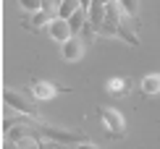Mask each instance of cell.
I'll return each instance as SVG.
<instances>
[{
  "label": "cell",
  "instance_id": "obj_12",
  "mask_svg": "<svg viewBox=\"0 0 160 149\" xmlns=\"http://www.w3.org/2000/svg\"><path fill=\"white\" fill-rule=\"evenodd\" d=\"M45 24H50V18H48V11H37V13H32V18L29 21H26V26H29V29H42Z\"/></svg>",
  "mask_w": 160,
  "mask_h": 149
},
{
  "label": "cell",
  "instance_id": "obj_16",
  "mask_svg": "<svg viewBox=\"0 0 160 149\" xmlns=\"http://www.w3.org/2000/svg\"><path fill=\"white\" fill-rule=\"evenodd\" d=\"M50 3H55V5H61V3H63V0H50Z\"/></svg>",
  "mask_w": 160,
  "mask_h": 149
},
{
  "label": "cell",
  "instance_id": "obj_5",
  "mask_svg": "<svg viewBox=\"0 0 160 149\" xmlns=\"http://www.w3.org/2000/svg\"><path fill=\"white\" fill-rule=\"evenodd\" d=\"M61 58L66 60V63H76V60L84 58V39H76L71 37L68 42L61 45Z\"/></svg>",
  "mask_w": 160,
  "mask_h": 149
},
{
  "label": "cell",
  "instance_id": "obj_6",
  "mask_svg": "<svg viewBox=\"0 0 160 149\" xmlns=\"http://www.w3.org/2000/svg\"><path fill=\"white\" fill-rule=\"evenodd\" d=\"M32 94H34L37 102H48V99L58 97V86L50 84V81H34L32 84Z\"/></svg>",
  "mask_w": 160,
  "mask_h": 149
},
{
  "label": "cell",
  "instance_id": "obj_4",
  "mask_svg": "<svg viewBox=\"0 0 160 149\" xmlns=\"http://www.w3.org/2000/svg\"><path fill=\"white\" fill-rule=\"evenodd\" d=\"M48 34H50V39L52 42H68L71 37H74V31H71V26H68V21H66V18H52V21L48 24Z\"/></svg>",
  "mask_w": 160,
  "mask_h": 149
},
{
  "label": "cell",
  "instance_id": "obj_9",
  "mask_svg": "<svg viewBox=\"0 0 160 149\" xmlns=\"http://www.w3.org/2000/svg\"><path fill=\"white\" fill-rule=\"evenodd\" d=\"M87 13H89V11L79 8V11L74 13V16L68 18V26H71V31H74V34H76V31H82L84 26H87Z\"/></svg>",
  "mask_w": 160,
  "mask_h": 149
},
{
  "label": "cell",
  "instance_id": "obj_15",
  "mask_svg": "<svg viewBox=\"0 0 160 149\" xmlns=\"http://www.w3.org/2000/svg\"><path fill=\"white\" fill-rule=\"evenodd\" d=\"M79 3H82V8H84V11H89V8H92V0H79Z\"/></svg>",
  "mask_w": 160,
  "mask_h": 149
},
{
  "label": "cell",
  "instance_id": "obj_3",
  "mask_svg": "<svg viewBox=\"0 0 160 149\" xmlns=\"http://www.w3.org/2000/svg\"><path fill=\"white\" fill-rule=\"evenodd\" d=\"M3 102L11 107V110L26 115V118H37V110L34 105H29V99L24 97L21 92H13V89H3Z\"/></svg>",
  "mask_w": 160,
  "mask_h": 149
},
{
  "label": "cell",
  "instance_id": "obj_1",
  "mask_svg": "<svg viewBox=\"0 0 160 149\" xmlns=\"http://www.w3.org/2000/svg\"><path fill=\"white\" fill-rule=\"evenodd\" d=\"M32 126H34V131L39 136L55 141V144H79V141H87L84 133H79V131H66V128H55V126H48V123H39V120H32Z\"/></svg>",
  "mask_w": 160,
  "mask_h": 149
},
{
  "label": "cell",
  "instance_id": "obj_2",
  "mask_svg": "<svg viewBox=\"0 0 160 149\" xmlns=\"http://www.w3.org/2000/svg\"><path fill=\"white\" fill-rule=\"evenodd\" d=\"M97 115H100V120H102L105 131H108L110 136H123L126 133V120H123V115L118 113L116 107H100Z\"/></svg>",
  "mask_w": 160,
  "mask_h": 149
},
{
  "label": "cell",
  "instance_id": "obj_10",
  "mask_svg": "<svg viewBox=\"0 0 160 149\" xmlns=\"http://www.w3.org/2000/svg\"><path fill=\"white\" fill-rule=\"evenodd\" d=\"M116 3H118V8L123 11L126 18H137V13H139V0H116Z\"/></svg>",
  "mask_w": 160,
  "mask_h": 149
},
{
  "label": "cell",
  "instance_id": "obj_11",
  "mask_svg": "<svg viewBox=\"0 0 160 149\" xmlns=\"http://www.w3.org/2000/svg\"><path fill=\"white\" fill-rule=\"evenodd\" d=\"M105 89H108L110 94H123L126 89H129V81L116 76V79H108V84H105Z\"/></svg>",
  "mask_w": 160,
  "mask_h": 149
},
{
  "label": "cell",
  "instance_id": "obj_7",
  "mask_svg": "<svg viewBox=\"0 0 160 149\" xmlns=\"http://www.w3.org/2000/svg\"><path fill=\"white\" fill-rule=\"evenodd\" d=\"M139 89H142V94H147V97L160 94V73H147V76L139 81Z\"/></svg>",
  "mask_w": 160,
  "mask_h": 149
},
{
  "label": "cell",
  "instance_id": "obj_14",
  "mask_svg": "<svg viewBox=\"0 0 160 149\" xmlns=\"http://www.w3.org/2000/svg\"><path fill=\"white\" fill-rule=\"evenodd\" d=\"M76 149H100V147H97V144H92V141H79Z\"/></svg>",
  "mask_w": 160,
  "mask_h": 149
},
{
  "label": "cell",
  "instance_id": "obj_13",
  "mask_svg": "<svg viewBox=\"0 0 160 149\" xmlns=\"http://www.w3.org/2000/svg\"><path fill=\"white\" fill-rule=\"evenodd\" d=\"M42 3H45V0H18L21 11H26V13H37V11H42Z\"/></svg>",
  "mask_w": 160,
  "mask_h": 149
},
{
  "label": "cell",
  "instance_id": "obj_8",
  "mask_svg": "<svg viewBox=\"0 0 160 149\" xmlns=\"http://www.w3.org/2000/svg\"><path fill=\"white\" fill-rule=\"evenodd\" d=\"M79 8H82V3H79V0H63V3L58 5V18H66V21H68V18L74 16Z\"/></svg>",
  "mask_w": 160,
  "mask_h": 149
}]
</instances>
